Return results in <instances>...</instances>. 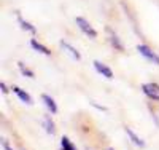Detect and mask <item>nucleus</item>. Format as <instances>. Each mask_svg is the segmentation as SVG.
Segmentation results:
<instances>
[{
	"label": "nucleus",
	"mask_w": 159,
	"mask_h": 150,
	"mask_svg": "<svg viewBox=\"0 0 159 150\" xmlns=\"http://www.w3.org/2000/svg\"><path fill=\"white\" fill-rule=\"evenodd\" d=\"M92 105H94L96 109H99V110H107V109H105V107H102V105H99V104H96V102H91Z\"/></svg>",
	"instance_id": "nucleus-17"
},
{
	"label": "nucleus",
	"mask_w": 159,
	"mask_h": 150,
	"mask_svg": "<svg viewBox=\"0 0 159 150\" xmlns=\"http://www.w3.org/2000/svg\"><path fill=\"white\" fill-rule=\"evenodd\" d=\"M142 91L147 94V98L153 101H159V85L157 83H143Z\"/></svg>",
	"instance_id": "nucleus-3"
},
{
	"label": "nucleus",
	"mask_w": 159,
	"mask_h": 150,
	"mask_svg": "<svg viewBox=\"0 0 159 150\" xmlns=\"http://www.w3.org/2000/svg\"><path fill=\"white\" fill-rule=\"evenodd\" d=\"M126 134L129 136V139H130L132 142H134L137 147H145V142H143V141H142V139H140L139 136H137L134 131H132L130 128H127V126H126Z\"/></svg>",
	"instance_id": "nucleus-12"
},
{
	"label": "nucleus",
	"mask_w": 159,
	"mask_h": 150,
	"mask_svg": "<svg viewBox=\"0 0 159 150\" xmlns=\"http://www.w3.org/2000/svg\"><path fill=\"white\" fill-rule=\"evenodd\" d=\"M108 150H115V148H108Z\"/></svg>",
	"instance_id": "nucleus-18"
},
{
	"label": "nucleus",
	"mask_w": 159,
	"mask_h": 150,
	"mask_svg": "<svg viewBox=\"0 0 159 150\" xmlns=\"http://www.w3.org/2000/svg\"><path fill=\"white\" fill-rule=\"evenodd\" d=\"M92 64H94V69L102 75V77H105V78H113V70L110 69V67L107 65V64H103L102 61H94V62H92Z\"/></svg>",
	"instance_id": "nucleus-5"
},
{
	"label": "nucleus",
	"mask_w": 159,
	"mask_h": 150,
	"mask_svg": "<svg viewBox=\"0 0 159 150\" xmlns=\"http://www.w3.org/2000/svg\"><path fill=\"white\" fill-rule=\"evenodd\" d=\"M43 128L48 134H54L56 133V126H54V121H52L48 115L43 117Z\"/></svg>",
	"instance_id": "nucleus-11"
},
{
	"label": "nucleus",
	"mask_w": 159,
	"mask_h": 150,
	"mask_svg": "<svg viewBox=\"0 0 159 150\" xmlns=\"http://www.w3.org/2000/svg\"><path fill=\"white\" fill-rule=\"evenodd\" d=\"M42 101L45 102V105L48 107V110L51 114H57V104L54 102V99H52L49 94H42Z\"/></svg>",
	"instance_id": "nucleus-9"
},
{
	"label": "nucleus",
	"mask_w": 159,
	"mask_h": 150,
	"mask_svg": "<svg viewBox=\"0 0 159 150\" xmlns=\"http://www.w3.org/2000/svg\"><path fill=\"white\" fill-rule=\"evenodd\" d=\"M59 150H78L75 147V144L67 138V136H62V139H61V148Z\"/></svg>",
	"instance_id": "nucleus-13"
},
{
	"label": "nucleus",
	"mask_w": 159,
	"mask_h": 150,
	"mask_svg": "<svg viewBox=\"0 0 159 150\" xmlns=\"http://www.w3.org/2000/svg\"><path fill=\"white\" fill-rule=\"evenodd\" d=\"M0 88H2V93H3V94H7V93H8V88L5 86V83H3V81L0 83Z\"/></svg>",
	"instance_id": "nucleus-16"
},
{
	"label": "nucleus",
	"mask_w": 159,
	"mask_h": 150,
	"mask_svg": "<svg viewBox=\"0 0 159 150\" xmlns=\"http://www.w3.org/2000/svg\"><path fill=\"white\" fill-rule=\"evenodd\" d=\"M13 91H15V94H16V96L24 102V104H32V98H30V94L29 93H25L22 88H19V86H13Z\"/></svg>",
	"instance_id": "nucleus-8"
},
{
	"label": "nucleus",
	"mask_w": 159,
	"mask_h": 150,
	"mask_svg": "<svg viewBox=\"0 0 159 150\" xmlns=\"http://www.w3.org/2000/svg\"><path fill=\"white\" fill-rule=\"evenodd\" d=\"M137 51L142 54V56L147 59V61H150V62H153V64H156V65H159V54L156 53V51H153L148 45H145V43H139L137 45Z\"/></svg>",
	"instance_id": "nucleus-2"
},
{
	"label": "nucleus",
	"mask_w": 159,
	"mask_h": 150,
	"mask_svg": "<svg viewBox=\"0 0 159 150\" xmlns=\"http://www.w3.org/2000/svg\"><path fill=\"white\" fill-rule=\"evenodd\" d=\"M76 26L80 27V31H81L86 37H89L91 40H94V38H97V31L92 27V24L86 19V18H83V16H76Z\"/></svg>",
	"instance_id": "nucleus-1"
},
{
	"label": "nucleus",
	"mask_w": 159,
	"mask_h": 150,
	"mask_svg": "<svg viewBox=\"0 0 159 150\" xmlns=\"http://www.w3.org/2000/svg\"><path fill=\"white\" fill-rule=\"evenodd\" d=\"M61 46H62V50H65V53H67V54H70V56H72L75 61H80V59H81V54H80V51H78L73 45L67 43L65 40H61Z\"/></svg>",
	"instance_id": "nucleus-7"
},
{
	"label": "nucleus",
	"mask_w": 159,
	"mask_h": 150,
	"mask_svg": "<svg viewBox=\"0 0 159 150\" xmlns=\"http://www.w3.org/2000/svg\"><path fill=\"white\" fill-rule=\"evenodd\" d=\"M2 147H3V150H13V148H11V145L8 144V141H5V139L2 141Z\"/></svg>",
	"instance_id": "nucleus-15"
},
{
	"label": "nucleus",
	"mask_w": 159,
	"mask_h": 150,
	"mask_svg": "<svg viewBox=\"0 0 159 150\" xmlns=\"http://www.w3.org/2000/svg\"><path fill=\"white\" fill-rule=\"evenodd\" d=\"M105 32L108 34V40H110L111 46H113L116 51H124V45L121 43V38L118 37V34L111 29V27H105Z\"/></svg>",
	"instance_id": "nucleus-4"
},
{
	"label": "nucleus",
	"mask_w": 159,
	"mask_h": 150,
	"mask_svg": "<svg viewBox=\"0 0 159 150\" xmlns=\"http://www.w3.org/2000/svg\"><path fill=\"white\" fill-rule=\"evenodd\" d=\"M29 45L32 46L34 51H37V53H40V54H45V56H51V50H49L48 46H45L43 43H40L37 38H30V40H29Z\"/></svg>",
	"instance_id": "nucleus-6"
},
{
	"label": "nucleus",
	"mask_w": 159,
	"mask_h": 150,
	"mask_svg": "<svg viewBox=\"0 0 159 150\" xmlns=\"http://www.w3.org/2000/svg\"><path fill=\"white\" fill-rule=\"evenodd\" d=\"M18 22H19V26L22 27V29L25 31V32H30V34H37V29H35V26L32 24V22H29L27 19H24L21 15H18Z\"/></svg>",
	"instance_id": "nucleus-10"
},
{
	"label": "nucleus",
	"mask_w": 159,
	"mask_h": 150,
	"mask_svg": "<svg viewBox=\"0 0 159 150\" xmlns=\"http://www.w3.org/2000/svg\"><path fill=\"white\" fill-rule=\"evenodd\" d=\"M18 67H19V70H21V74L24 75V77H27V78H34L35 75H34V72L29 69V67H25V64L24 62H19L18 64Z\"/></svg>",
	"instance_id": "nucleus-14"
}]
</instances>
